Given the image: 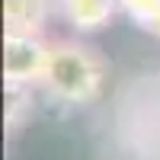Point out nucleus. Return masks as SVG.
Wrapping results in <instances>:
<instances>
[{"mask_svg": "<svg viewBox=\"0 0 160 160\" xmlns=\"http://www.w3.org/2000/svg\"><path fill=\"white\" fill-rule=\"evenodd\" d=\"M151 32H154V35H160V19H157V22L151 26Z\"/></svg>", "mask_w": 160, "mask_h": 160, "instance_id": "nucleus-7", "label": "nucleus"}, {"mask_svg": "<svg viewBox=\"0 0 160 160\" xmlns=\"http://www.w3.org/2000/svg\"><path fill=\"white\" fill-rule=\"evenodd\" d=\"M42 87L55 99L71 102V106L93 102L102 90V61L90 48L74 45V42L51 45Z\"/></svg>", "mask_w": 160, "mask_h": 160, "instance_id": "nucleus-1", "label": "nucleus"}, {"mask_svg": "<svg viewBox=\"0 0 160 160\" xmlns=\"http://www.w3.org/2000/svg\"><path fill=\"white\" fill-rule=\"evenodd\" d=\"M51 0H3V19L7 32H29L38 35L48 19Z\"/></svg>", "mask_w": 160, "mask_h": 160, "instance_id": "nucleus-4", "label": "nucleus"}, {"mask_svg": "<svg viewBox=\"0 0 160 160\" xmlns=\"http://www.w3.org/2000/svg\"><path fill=\"white\" fill-rule=\"evenodd\" d=\"M118 0H58L61 16L80 32H96L112 19Z\"/></svg>", "mask_w": 160, "mask_h": 160, "instance_id": "nucleus-3", "label": "nucleus"}, {"mask_svg": "<svg viewBox=\"0 0 160 160\" xmlns=\"http://www.w3.org/2000/svg\"><path fill=\"white\" fill-rule=\"evenodd\" d=\"M7 125L16 128L22 122V112L29 109V99H26V87H7Z\"/></svg>", "mask_w": 160, "mask_h": 160, "instance_id": "nucleus-6", "label": "nucleus"}, {"mask_svg": "<svg viewBox=\"0 0 160 160\" xmlns=\"http://www.w3.org/2000/svg\"><path fill=\"white\" fill-rule=\"evenodd\" d=\"M48 55H51V48L38 35L7 32L3 35V74H7V87L42 83L45 68H48Z\"/></svg>", "mask_w": 160, "mask_h": 160, "instance_id": "nucleus-2", "label": "nucleus"}, {"mask_svg": "<svg viewBox=\"0 0 160 160\" xmlns=\"http://www.w3.org/2000/svg\"><path fill=\"white\" fill-rule=\"evenodd\" d=\"M118 7H122L135 22L148 26V29L160 19V0H118Z\"/></svg>", "mask_w": 160, "mask_h": 160, "instance_id": "nucleus-5", "label": "nucleus"}]
</instances>
